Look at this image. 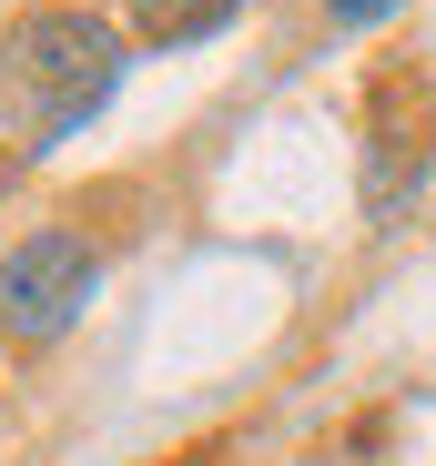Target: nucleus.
Here are the masks:
<instances>
[{"label": "nucleus", "instance_id": "1", "mask_svg": "<svg viewBox=\"0 0 436 466\" xmlns=\"http://www.w3.org/2000/svg\"><path fill=\"white\" fill-rule=\"evenodd\" d=\"M132 31L112 11H31L0 31V152H61L122 92Z\"/></svg>", "mask_w": 436, "mask_h": 466}, {"label": "nucleus", "instance_id": "2", "mask_svg": "<svg viewBox=\"0 0 436 466\" xmlns=\"http://www.w3.org/2000/svg\"><path fill=\"white\" fill-rule=\"evenodd\" d=\"M92 294H102V244L71 233V223H41L31 244L0 254V335L11 345H61L92 315Z\"/></svg>", "mask_w": 436, "mask_h": 466}, {"label": "nucleus", "instance_id": "3", "mask_svg": "<svg viewBox=\"0 0 436 466\" xmlns=\"http://www.w3.org/2000/svg\"><path fill=\"white\" fill-rule=\"evenodd\" d=\"M426 173H436V82L386 71L366 92V223H396Z\"/></svg>", "mask_w": 436, "mask_h": 466}, {"label": "nucleus", "instance_id": "4", "mask_svg": "<svg viewBox=\"0 0 436 466\" xmlns=\"http://www.w3.org/2000/svg\"><path fill=\"white\" fill-rule=\"evenodd\" d=\"M244 11V0H122V21H132V41H153V51H183V41H213Z\"/></svg>", "mask_w": 436, "mask_h": 466}, {"label": "nucleus", "instance_id": "5", "mask_svg": "<svg viewBox=\"0 0 436 466\" xmlns=\"http://www.w3.org/2000/svg\"><path fill=\"white\" fill-rule=\"evenodd\" d=\"M396 11H406V0H325V21H335V31H386Z\"/></svg>", "mask_w": 436, "mask_h": 466}]
</instances>
